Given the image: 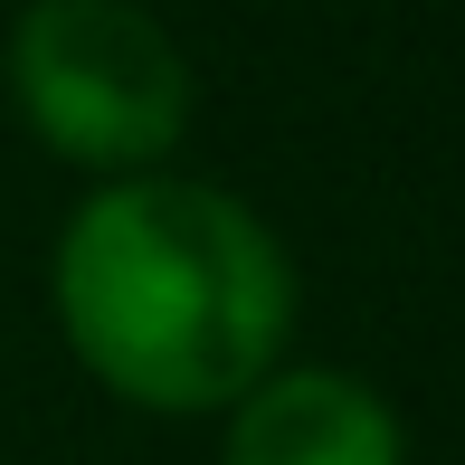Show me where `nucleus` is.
I'll return each mask as SVG.
<instances>
[{"label": "nucleus", "mask_w": 465, "mask_h": 465, "mask_svg": "<svg viewBox=\"0 0 465 465\" xmlns=\"http://www.w3.org/2000/svg\"><path fill=\"white\" fill-rule=\"evenodd\" d=\"M219 465H409V428L361 371L294 361L228 409Z\"/></svg>", "instance_id": "nucleus-3"}, {"label": "nucleus", "mask_w": 465, "mask_h": 465, "mask_svg": "<svg viewBox=\"0 0 465 465\" xmlns=\"http://www.w3.org/2000/svg\"><path fill=\"white\" fill-rule=\"evenodd\" d=\"M48 285L67 351L134 409H238L266 371H285L294 266L219 181H95L57 228Z\"/></svg>", "instance_id": "nucleus-1"}, {"label": "nucleus", "mask_w": 465, "mask_h": 465, "mask_svg": "<svg viewBox=\"0 0 465 465\" xmlns=\"http://www.w3.org/2000/svg\"><path fill=\"white\" fill-rule=\"evenodd\" d=\"M10 95L57 162L104 181L153 172L190 134V57L134 0H38L10 29Z\"/></svg>", "instance_id": "nucleus-2"}]
</instances>
